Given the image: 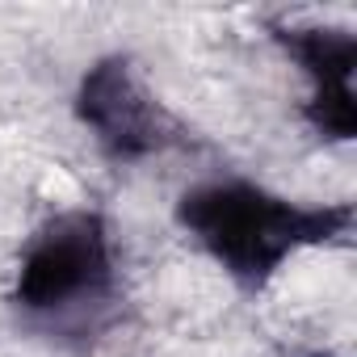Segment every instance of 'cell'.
<instances>
[{
	"instance_id": "cell-1",
	"label": "cell",
	"mask_w": 357,
	"mask_h": 357,
	"mask_svg": "<svg viewBox=\"0 0 357 357\" xmlns=\"http://www.w3.org/2000/svg\"><path fill=\"white\" fill-rule=\"evenodd\" d=\"M328 223L319 215L294 211L282 198H269L252 185H211L185 198V227L198 231V240L244 278L273 273L298 244L319 240V227Z\"/></svg>"
},
{
	"instance_id": "cell-3",
	"label": "cell",
	"mask_w": 357,
	"mask_h": 357,
	"mask_svg": "<svg viewBox=\"0 0 357 357\" xmlns=\"http://www.w3.org/2000/svg\"><path fill=\"white\" fill-rule=\"evenodd\" d=\"M80 114L97 130V139L109 143L118 155L151 151L164 143V114H160L155 97L143 89V80H135L130 63H122V59L101 63L84 80Z\"/></svg>"
},
{
	"instance_id": "cell-2",
	"label": "cell",
	"mask_w": 357,
	"mask_h": 357,
	"mask_svg": "<svg viewBox=\"0 0 357 357\" xmlns=\"http://www.w3.org/2000/svg\"><path fill=\"white\" fill-rule=\"evenodd\" d=\"M114 286V257L101 219L63 215L55 219L22 257L17 298L38 315H80L84 307H101Z\"/></svg>"
}]
</instances>
